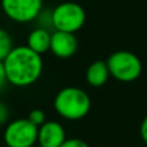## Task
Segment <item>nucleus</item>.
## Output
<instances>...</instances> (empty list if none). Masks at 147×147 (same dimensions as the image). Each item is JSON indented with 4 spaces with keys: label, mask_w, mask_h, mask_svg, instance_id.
Segmentation results:
<instances>
[{
    "label": "nucleus",
    "mask_w": 147,
    "mask_h": 147,
    "mask_svg": "<svg viewBox=\"0 0 147 147\" xmlns=\"http://www.w3.org/2000/svg\"><path fill=\"white\" fill-rule=\"evenodd\" d=\"M8 83L14 86H30L43 74V58L27 45L14 47L4 59Z\"/></svg>",
    "instance_id": "1"
},
{
    "label": "nucleus",
    "mask_w": 147,
    "mask_h": 147,
    "mask_svg": "<svg viewBox=\"0 0 147 147\" xmlns=\"http://www.w3.org/2000/svg\"><path fill=\"white\" fill-rule=\"evenodd\" d=\"M54 110L66 120H81L89 114L92 102L88 93L78 86H66L54 97Z\"/></svg>",
    "instance_id": "2"
},
{
    "label": "nucleus",
    "mask_w": 147,
    "mask_h": 147,
    "mask_svg": "<svg viewBox=\"0 0 147 147\" xmlns=\"http://www.w3.org/2000/svg\"><path fill=\"white\" fill-rule=\"evenodd\" d=\"M110 75L121 83H132L142 74V61L129 51H116L106 61Z\"/></svg>",
    "instance_id": "3"
},
{
    "label": "nucleus",
    "mask_w": 147,
    "mask_h": 147,
    "mask_svg": "<svg viewBox=\"0 0 147 147\" xmlns=\"http://www.w3.org/2000/svg\"><path fill=\"white\" fill-rule=\"evenodd\" d=\"M54 31L75 34L84 26L86 13L80 4L74 1H65L52 9Z\"/></svg>",
    "instance_id": "4"
},
{
    "label": "nucleus",
    "mask_w": 147,
    "mask_h": 147,
    "mask_svg": "<svg viewBox=\"0 0 147 147\" xmlns=\"http://www.w3.org/2000/svg\"><path fill=\"white\" fill-rule=\"evenodd\" d=\"M39 128L27 117L10 121L4 130V142L7 147H32L38 143Z\"/></svg>",
    "instance_id": "5"
},
{
    "label": "nucleus",
    "mask_w": 147,
    "mask_h": 147,
    "mask_svg": "<svg viewBox=\"0 0 147 147\" xmlns=\"http://www.w3.org/2000/svg\"><path fill=\"white\" fill-rule=\"evenodd\" d=\"M0 5L4 14L17 23L32 22L43 10V0H0Z\"/></svg>",
    "instance_id": "6"
},
{
    "label": "nucleus",
    "mask_w": 147,
    "mask_h": 147,
    "mask_svg": "<svg viewBox=\"0 0 147 147\" xmlns=\"http://www.w3.org/2000/svg\"><path fill=\"white\" fill-rule=\"evenodd\" d=\"M78 39L75 34L65 31H53L51 40V52L62 59L71 58L78 52Z\"/></svg>",
    "instance_id": "7"
},
{
    "label": "nucleus",
    "mask_w": 147,
    "mask_h": 147,
    "mask_svg": "<svg viewBox=\"0 0 147 147\" xmlns=\"http://www.w3.org/2000/svg\"><path fill=\"white\" fill-rule=\"evenodd\" d=\"M66 141V132L58 121H45L39 127L38 145L40 147H61Z\"/></svg>",
    "instance_id": "8"
},
{
    "label": "nucleus",
    "mask_w": 147,
    "mask_h": 147,
    "mask_svg": "<svg viewBox=\"0 0 147 147\" xmlns=\"http://www.w3.org/2000/svg\"><path fill=\"white\" fill-rule=\"evenodd\" d=\"M110 76L111 75H110L106 61H102V59H98V61H94L93 63H90L85 72L86 83L94 88L103 86L107 83Z\"/></svg>",
    "instance_id": "9"
},
{
    "label": "nucleus",
    "mask_w": 147,
    "mask_h": 147,
    "mask_svg": "<svg viewBox=\"0 0 147 147\" xmlns=\"http://www.w3.org/2000/svg\"><path fill=\"white\" fill-rule=\"evenodd\" d=\"M51 40H52V32L45 28L36 27L28 34L27 36V44L26 45L38 54L43 56L48 51H51Z\"/></svg>",
    "instance_id": "10"
},
{
    "label": "nucleus",
    "mask_w": 147,
    "mask_h": 147,
    "mask_svg": "<svg viewBox=\"0 0 147 147\" xmlns=\"http://www.w3.org/2000/svg\"><path fill=\"white\" fill-rule=\"evenodd\" d=\"M13 48L12 36L7 30L0 27V61H4Z\"/></svg>",
    "instance_id": "11"
},
{
    "label": "nucleus",
    "mask_w": 147,
    "mask_h": 147,
    "mask_svg": "<svg viewBox=\"0 0 147 147\" xmlns=\"http://www.w3.org/2000/svg\"><path fill=\"white\" fill-rule=\"evenodd\" d=\"M36 23H38V27L40 28H45V30H54L53 28V18H52V10L44 9L39 13V16L36 17Z\"/></svg>",
    "instance_id": "12"
},
{
    "label": "nucleus",
    "mask_w": 147,
    "mask_h": 147,
    "mask_svg": "<svg viewBox=\"0 0 147 147\" xmlns=\"http://www.w3.org/2000/svg\"><path fill=\"white\" fill-rule=\"evenodd\" d=\"M27 119L30 120L34 125H36L38 128L41 127V125L47 121V120H45V114H44V111H43V110H40V109L31 110L30 114H28V116H27Z\"/></svg>",
    "instance_id": "13"
},
{
    "label": "nucleus",
    "mask_w": 147,
    "mask_h": 147,
    "mask_svg": "<svg viewBox=\"0 0 147 147\" xmlns=\"http://www.w3.org/2000/svg\"><path fill=\"white\" fill-rule=\"evenodd\" d=\"M61 147H89V145L80 138H66Z\"/></svg>",
    "instance_id": "14"
},
{
    "label": "nucleus",
    "mask_w": 147,
    "mask_h": 147,
    "mask_svg": "<svg viewBox=\"0 0 147 147\" xmlns=\"http://www.w3.org/2000/svg\"><path fill=\"white\" fill-rule=\"evenodd\" d=\"M9 119V109L5 103L0 102V125H4Z\"/></svg>",
    "instance_id": "15"
},
{
    "label": "nucleus",
    "mask_w": 147,
    "mask_h": 147,
    "mask_svg": "<svg viewBox=\"0 0 147 147\" xmlns=\"http://www.w3.org/2000/svg\"><path fill=\"white\" fill-rule=\"evenodd\" d=\"M8 83L7 79V72H5V67H4V62L0 61V89Z\"/></svg>",
    "instance_id": "16"
},
{
    "label": "nucleus",
    "mask_w": 147,
    "mask_h": 147,
    "mask_svg": "<svg viewBox=\"0 0 147 147\" xmlns=\"http://www.w3.org/2000/svg\"><path fill=\"white\" fill-rule=\"evenodd\" d=\"M140 133H141V138H142L143 142L147 145V116L142 120V123H141Z\"/></svg>",
    "instance_id": "17"
}]
</instances>
